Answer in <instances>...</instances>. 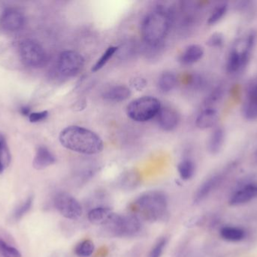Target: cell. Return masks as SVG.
<instances>
[{
    "instance_id": "obj_5",
    "label": "cell",
    "mask_w": 257,
    "mask_h": 257,
    "mask_svg": "<svg viewBox=\"0 0 257 257\" xmlns=\"http://www.w3.org/2000/svg\"><path fill=\"white\" fill-rule=\"evenodd\" d=\"M142 229L140 220L136 214L113 213L102 226V232L108 238H128L135 236Z\"/></svg>"
},
{
    "instance_id": "obj_18",
    "label": "cell",
    "mask_w": 257,
    "mask_h": 257,
    "mask_svg": "<svg viewBox=\"0 0 257 257\" xmlns=\"http://www.w3.org/2000/svg\"><path fill=\"white\" fill-rule=\"evenodd\" d=\"M131 95V91L126 86L115 85L105 90L102 96L105 101L121 102L128 99Z\"/></svg>"
},
{
    "instance_id": "obj_21",
    "label": "cell",
    "mask_w": 257,
    "mask_h": 257,
    "mask_svg": "<svg viewBox=\"0 0 257 257\" xmlns=\"http://www.w3.org/2000/svg\"><path fill=\"white\" fill-rule=\"evenodd\" d=\"M220 237L228 242L237 243L246 238V232L242 228L235 226H226L220 230Z\"/></svg>"
},
{
    "instance_id": "obj_19",
    "label": "cell",
    "mask_w": 257,
    "mask_h": 257,
    "mask_svg": "<svg viewBox=\"0 0 257 257\" xmlns=\"http://www.w3.org/2000/svg\"><path fill=\"white\" fill-rule=\"evenodd\" d=\"M204 56V49L199 45H190L180 55L179 62L184 65L197 63Z\"/></svg>"
},
{
    "instance_id": "obj_10",
    "label": "cell",
    "mask_w": 257,
    "mask_h": 257,
    "mask_svg": "<svg viewBox=\"0 0 257 257\" xmlns=\"http://www.w3.org/2000/svg\"><path fill=\"white\" fill-rule=\"evenodd\" d=\"M25 24V16L17 8H6L0 15V27L9 33L19 31Z\"/></svg>"
},
{
    "instance_id": "obj_37",
    "label": "cell",
    "mask_w": 257,
    "mask_h": 257,
    "mask_svg": "<svg viewBox=\"0 0 257 257\" xmlns=\"http://www.w3.org/2000/svg\"><path fill=\"white\" fill-rule=\"evenodd\" d=\"M21 113L24 116H30L31 111H30V108L28 107H22L21 108Z\"/></svg>"
},
{
    "instance_id": "obj_15",
    "label": "cell",
    "mask_w": 257,
    "mask_h": 257,
    "mask_svg": "<svg viewBox=\"0 0 257 257\" xmlns=\"http://www.w3.org/2000/svg\"><path fill=\"white\" fill-rule=\"evenodd\" d=\"M56 157L51 150L45 146H40L36 150L33 158V167L36 170H42L56 162Z\"/></svg>"
},
{
    "instance_id": "obj_20",
    "label": "cell",
    "mask_w": 257,
    "mask_h": 257,
    "mask_svg": "<svg viewBox=\"0 0 257 257\" xmlns=\"http://www.w3.org/2000/svg\"><path fill=\"white\" fill-rule=\"evenodd\" d=\"M141 184V177L135 170L125 172L119 178L117 187L123 191H133L139 187Z\"/></svg>"
},
{
    "instance_id": "obj_28",
    "label": "cell",
    "mask_w": 257,
    "mask_h": 257,
    "mask_svg": "<svg viewBox=\"0 0 257 257\" xmlns=\"http://www.w3.org/2000/svg\"><path fill=\"white\" fill-rule=\"evenodd\" d=\"M117 50H118V47H108V48L105 50V52L101 56L100 58L93 65V67H92V72H97V71L100 70L102 68H103L104 66L106 65V63L109 61L110 59H111V57L115 54Z\"/></svg>"
},
{
    "instance_id": "obj_27",
    "label": "cell",
    "mask_w": 257,
    "mask_h": 257,
    "mask_svg": "<svg viewBox=\"0 0 257 257\" xmlns=\"http://www.w3.org/2000/svg\"><path fill=\"white\" fill-rule=\"evenodd\" d=\"M228 8L229 6L226 3H220L216 6L208 17V21H207L208 25H214L221 21L227 13Z\"/></svg>"
},
{
    "instance_id": "obj_33",
    "label": "cell",
    "mask_w": 257,
    "mask_h": 257,
    "mask_svg": "<svg viewBox=\"0 0 257 257\" xmlns=\"http://www.w3.org/2000/svg\"><path fill=\"white\" fill-rule=\"evenodd\" d=\"M224 43V36L221 33H214L208 38L207 45L212 48H218Z\"/></svg>"
},
{
    "instance_id": "obj_32",
    "label": "cell",
    "mask_w": 257,
    "mask_h": 257,
    "mask_svg": "<svg viewBox=\"0 0 257 257\" xmlns=\"http://www.w3.org/2000/svg\"><path fill=\"white\" fill-rule=\"evenodd\" d=\"M167 238H162L157 241L150 253L149 257H160L164 251L165 247L167 244Z\"/></svg>"
},
{
    "instance_id": "obj_9",
    "label": "cell",
    "mask_w": 257,
    "mask_h": 257,
    "mask_svg": "<svg viewBox=\"0 0 257 257\" xmlns=\"http://www.w3.org/2000/svg\"><path fill=\"white\" fill-rule=\"evenodd\" d=\"M84 64V59L81 54L75 51H65L60 54L57 69L65 77H73L78 75Z\"/></svg>"
},
{
    "instance_id": "obj_35",
    "label": "cell",
    "mask_w": 257,
    "mask_h": 257,
    "mask_svg": "<svg viewBox=\"0 0 257 257\" xmlns=\"http://www.w3.org/2000/svg\"><path fill=\"white\" fill-rule=\"evenodd\" d=\"M190 84L193 89H200L205 85V80L202 76L199 75H195L192 76L190 80Z\"/></svg>"
},
{
    "instance_id": "obj_6",
    "label": "cell",
    "mask_w": 257,
    "mask_h": 257,
    "mask_svg": "<svg viewBox=\"0 0 257 257\" xmlns=\"http://www.w3.org/2000/svg\"><path fill=\"white\" fill-rule=\"evenodd\" d=\"M161 107V104L157 98L144 96L131 101L126 108V113L132 120L145 122L157 116Z\"/></svg>"
},
{
    "instance_id": "obj_3",
    "label": "cell",
    "mask_w": 257,
    "mask_h": 257,
    "mask_svg": "<svg viewBox=\"0 0 257 257\" xmlns=\"http://www.w3.org/2000/svg\"><path fill=\"white\" fill-rule=\"evenodd\" d=\"M171 17L165 8H156L149 12L142 22V36L148 46L157 47L163 42L170 28Z\"/></svg>"
},
{
    "instance_id": "obj_11",
    "label": "cell",
    "mask_w": 257,
    "mask_h": 257,
    "mask_svg": "<svg viewBox=\"0 0 257 257\" xmlns=\"http://www.w3.org/2000/svg\"><path fill=\"white\" fill-rule=\"evenodd\" d=\"M257 198V184L249 183L235 190L229 200L231 206L237 207L246 205Z\"/></svg>"
},
{
    "instance_id": "obj_38",
    "label": "cell",
    "mask_w": 257,
    "mask_h": 257,
    "mask_svg": "<svg viewBox=\"0 0 257 257\" xmlns=\"http://www.w3.org/2000/svg\"><path fill=\"white\" fill-rule=\"evenodd\" d=\"M254 158H255V159H256V161H257V149L256 150V152H255Z\"/></svg>"
},
{
    "instance_id": "obj_16",
    "label": "cell",
    "mask_w": 257,
    "mask_h": 257,
    "mask_svg": "<svg viewBox=\"0 0 257 257\" xmlns=\"http://www.w3.org/2000/svg\"><path fill=\"white\" fill-rule=\"evenodd\" d=\"M219 119V113L215 107L205 108L197 116L196 125L201 130L209 129L217 124Z\"/></svg>"
},
{
    "instance_id": "obj_29",
    "label": "cell",
    "mask_w": 257,
    "mask_h": 257,
    "mask_svg": "<svg viewBox=\"0 0 257 257\" xmlns=\"http://www.w3.org/2000/svg\"><path fill=\"white\" fill-rule=\"evenodd\" d=\"M224 95V88L223 86H217L208 95L204 101L205 108L214 107L215 104H218Z\"/></svg>"
},
{
    "instance_id": "obj_17",
    "label": "cell",
    "mask_w": 257,
    "mask_h": 257,
    "mask_svg": "<svg viewBox=\"0 0 257 257\" xmlns=\"http://www.w3.org/2000/svg\"><path fill=\"white\" fill-rule=\"evenodd\" d=\"M225 140H226V131H225L224 128L222 127H217L214 128V131L210 135L208 144H207L208 152L211 155L218 154L223 149Z\"/></svg>"
},
{
    "instance_id": "obj_2",
    "label": "cell",
    "mask_w": 257,
    "mask_h": 257,
    "mask_svg": "<svg viewBox=\"0 0 257 257\" xmlns=\"http://www.w3.org/2000/svg\"><path fill=\"white\" fill-rule=\"evenodd\" d=\"M168 198L161 191H149L141 195L133 203V210L138 217L150 223H157L168 219Z\"/></svg>"
},
{
    "instance_id": "obj_4",
    "label": "cell",
    "mask_w": 257,
    "mask_h": 257,
    "mask_svg": "<svg viewBox=\"0 0 257 257\" xmlns=\"http://www.w3.org/2000/svg\"><path fill=\"white\" fill-rule=\"evenodd\" d=\"M256 43V34L250 31L243 37L235 41L231 48L226 62V69L229 74L242 72L250 62Z\"/></svg>"
},
{
    "instance_id": "obj_34",
    "label": "cell",
    "mask_w": 257,
    "mask_h": 257,
    "mask_svg": "<svg viewBox=\"0 0 257 257\" xmlns=\"http://www.w3.org/2000/svg\"><path fill=\"white\" fill-rule=\"evenodd\" d=\"M48 111H42L31 113L28 117L30 122H32V123H37V122H40L45 120V119L48 118Z\"/></svg>"
},
{
    "instance_id": "obj_31",
    "label": "cell",
    "mask_w": 257,
    "mask_h": 257,
    "mask_svg": "<svg viewBox=\"0 0 257 257\" xmlns=\"http://www.w3.org/2000/svg\"><path fill=\"white\" fill-rule=\"evenodd\" d=\"M0 256L3 257H21V253H20L18 249L0 238Z\"/></svg>"
},
{
    "instance_id": "obj_25",
    "label": "cell",
    "mask_w": 257,
    "mask_h": 257,
    "mask_svg": "<svg viewBox=\"0 0 257 257\" xmlns=\"http://www.w3.org/2000/svg\"><path fill=\"white\" fill-rule=\"evenodd\" d=\"M177 84V76L174 72H165L158 80V87L163 93H169Z\"/></svg>"
},
{
    "instance_id": "obj_36",
    "label": "cell",
    "mask_w": 257,
    "mask_h": 257,
    "mask_svg": "<svg viewBox=\"0 0 257 257\" xmlns=\"http://www.w3.org/2000/svg\"><path fill=\"white\" fill-rule=\"evenodd\" d=\"M133 85L138 90H142V89L146 86V81L144 80L143 78H138L134 79V82H133Z\"/></svg>"
},
{
    "instance_id": "obj_12",
    "label": "cell",
    "mask_w": 257,
    "mask_h": 257,
    "mask_svg": "<svg viewBox=\"0 0 257 257\" xmlns=\"http://www.w3.org/2000/svg\"><path fill=\"white\" fill-rule=\"evenodd\" d=\"M242 115L247 120L257 119V80L252 81L246 91L242 106Z\"/></svg>"
},
{
    "instance_id": "obj_22",
    "label": "cell",
    "mask_w": 257,
    "mask_h": 257,
    "mask_svg": "<svg viewBox=\"0 0 257 257\" xmlns=\"http://www.w3.org/2000/svg\"><path fill=\"white\" fill-rule=\"evenodd\" d=\"M112 214L113 211L108 207H96L89 211L87 218L93 224L102 226L106 223L107 220L109 219Z\"/></svg>"
},
{
    "instance_id": "obj_1",
    "label": "cell",
    "mask_w": 257,
    "mask_h": 257,
    "mask_svg": "<svg viewBox=\"0 0 257 257\" xmlns=\"http://www.w3.org/2000/svg\"><path fill=\"white\" fill-rule=\"evenodd\" d=\"M63 147L84 155L100 153L104 143L98 134L87 128L72 125L63 129L59 137Z\"/></svg>"
},
{
    "instance_id": "obj_7",
    "label": "cell",
    "mask_w": 257,
    "mask_h": 257,
    "mask_svg": "<svg viewBox=\"0 0 257 257\" xmlns=\"http://www.w3.org/2000/svg\"><path fill=\"white\" fill-rule=\"evenodd\" d=\"M20 56L23 63L30 68H39L46 62V53L39 42L26 39L20 44Z\"/></svg>"
},
{
    "instance_id": "obj_24",
    "label": "cell",
    "mask_w": 257,
    "mask_h": 257,
    "mask_svg": "<svg viewBox=\"0 0 257 257\" xmlns=\"http://www.w3.org/2000/svg\"><path fill=\"white\" fill-rule=\"evenodd\" d=\"M12 161V155L6 137L0 132V175L6 170Z\"/></svg>"
},
{
    "instance_id": "obj_30",
    "label": "cell",
    "mask_w": 257,
    "mask_h": 257,
    "mask_svg": "<svg viewBox=\"0 0 257 257\" xmlns=\"http://www.w3.org/2000/svg\"><path fill=\"white\" fill-rule=\"evenodd\" d=\"M95 246L91 240L85 239L77 244L75 253L79 257H89L94 252Z\"/></svg>"
},
{
    "instance_id": "obj_14",
    "label": "cell",
    "mask_w": 257,
    "mask_h": 257,
    "mask_svg": "<svg viewBox=\"0 0 257 257\" xmlns=\"http://www.w3.org/2000/svg\"><path fill=\"white\" fill-rule=\"evenodd\" d=\"M223 176L220 174L212 175L207 178L196 190L194 195V202L196 204L201 203L207 199L217 189L221 183Z\"/></svg>"
},
{
    "instance_id": "obj_8",
    "label": "cell",
    "mask_w": 257,
    "mask_h": 257,
    "mask_svg": "<svg viewBox=\"0 0 257 257\" xmlns=\"http://www.w3.org/2000/svg\"><path fill=\"white\" fill-rule=\"evenodd\" d=\"M56 210L68 220H78L83 214V208L80 202L70 194L64 192L58 193L54 199Z\"/></svg>"
},
{
    "instance_id": "obj_23",
    "label": "cell",
    "mask_w": 257,
    "mask_h": 257,
    "mask_svg": "<svg viewBox=\"0 0 257 257\" xmlns=\"http://www.w3.org/2000/svg\"><path fill=\"white\" fill-rule=\"evenodd\" d=\"M33 202H34V196H29L24 202L18 205L11 214L9 218L11 223H17L20 221L30 211L33 206Z\"/></svg>"
},
{
    "instance_id": "obj_26",
    "label": "cell",
    "mask_w": 257,
    "mask_h": 257,
    "mask_svg": "<svg viewBox=\"0 0 257 257\" xmlns=\"http://www.w3.org/2000/svg\"><path fill=\"white\" fill-rule=\"evenodd\" d=\"M178 170L181 179L189 181L193 178L196 173V164L193 160L186 158L178 164Z\"/></svg>"
},
{
    "instance_id": "obj_13",
    "label": "cell",
    "mask_w": 257,
    "mask_h": 257,
    "mask_svg": "<svg viewBox=\"0 0 257 257\" xmlns=\"http://www.w3.org/2000/svg\"><path fill=\"white\" fill-rule=\"evenodd\" d=\"M157 116L159 125L165 131H174L181 120L178 112L169 107H161Z\"/></svg>"
}]
</instances>
